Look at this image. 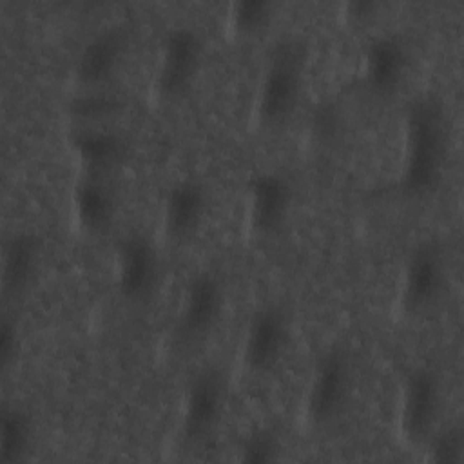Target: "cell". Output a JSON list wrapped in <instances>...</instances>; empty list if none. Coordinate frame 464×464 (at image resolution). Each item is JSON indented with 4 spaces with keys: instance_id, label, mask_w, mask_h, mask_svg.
Returning a JSON list of instances; mask_svg holds the SVG:
<instances>
[{
    "instance_id": "obj_1",
    "label": "cell",
    "mask_w": 464,
    "mask_h": 464,
    "mask_svg": "<svg viewBox=\"0 0 464 464\" xmlns=\"http://www.w3.org/2000/svg\"><path fill=\"white\" fill-rule=\"evenodd\" d=\"M448 129L446 112L433 96H419L406 107L397 174L404 194L424 196L439 185L448 158Z\"/></svg>"
},
{
    "instance_id": "obj_2",
    "label": "cell",
    "mask_w": 464,
    "mask_h": 464,
    "mask_svg": "<svg viewBox=\"0 0 464 464\" xmlns=\"http://www.w3.org/2000/svg\"><path fill=\"white\" fill-rule=\"evenodd\" d=\"M304 92V53L294 42H285L261 69L250 109V125L274 130L297 111Z\"/></svg>"
},
{
    "instance_id": "obj_3",
    "label": "cell",
    "mask_w": 464,
    "mask_h": 464,
    "mask_svg": "<svg viewBox=\"0 0 464 464\" xmlns=\"http://www.w3.org/2000/svg\"><path fill=\"white\" fill-rule=\"evenodd\" d=\"M353 392V364L343 346L326 348L314 362L299 404L303 430H330L346 413Z\"/></svg>"
},
{
    "instance_id": "obj_4",
    "label": "cell",
    "mask_w": 464,
    "mask_h": 464,
    "mask_svg": "<svg viewBox=\"0 0 464 464\" xmlns=\"http://www.w3.org/2000/svg\"><path fill=\"white\" fill-rule=\"evenodd\" d=\"M450 265L437 241H420L404 257L399 272L393 315L399 321H419L430 315L446 295Z\"/></svg>"
},
{
    "instance_id": "obj_5",
    "label": "cell",
    "mask_w": 464,
    "mask_h": 464,
    "mask_svg": "<svg viewBox=\"0 0 464 464\" xmlns=\"http://www.w3.org/2000/svg\"><path fill=\"white\" fill-rule=\"evenodd\" d=\"M444 392L440 377L428 366L410 368L397 390L395 433L410 451H420L442 424Z\"/></svg>"
},
{
    "instance_id": "obj_6",
    "label": "cell",
    "mask_w": 464,
    "mask_h": 464,
    "mask_svg": "<svg viewBox=\"0 0 464 464\" xmlns=\"http://www.w3.org/2000/svg\"><path fill=\"white\" fill-rule=\"evenodd\" d=\"M205 60V42L190 25L170 27L160 45L149 82L154 105H172L187 96L196 83Z\"/></svg>"
},
{
    "instance_id": "obj_7",
    "label": "cell",
    "mask_w": 464,
    "mask_h": 464,
    "mask_svg": "<svg viewBox=\"0 0 464 464\" xmlns=\"http://www.w3.org/2000/svg\"><path fill=\"white\" fill-rule=\"evenodd\" d=\"M292 341V319L285 306L270 303L256 308L245 323L236 352L234 373L241 381L270 375Z\"/></svg>"
},
{
    "instance_id": "obj_8",
    "label": "cell",
    "mask_w": 464,
    "mask_h": 464,
    "mask_svg": "<svg viewBox=\"0 0 464 464\" xmlns=\"http://www.w3.org/2000/svg\"><path fill=\"white\" fill-rule=\"evenodd\" d=\"M227 377L214 366L198 370L187 382L174 422V446L194 450L218 430L227 404Z\"/></svg>"
},
{
    "instance_id": "obj_9",
    "label": "cell",
    "mask_w": 464,
    "mask_h": 464,
    "mask_svg": "<svg viewBox=\"0 0 464 464\" xmlns=\"http://www.w3.org/2000/svg\"><path fill=\"white\" fill-rule=\"evenodd\" d=\"M223 306L225 288L218 274L208 270L194 274L185 283L174 312L169 334L170 348L183 350L203 343L221 319Z\"/></svg>"
},
{
    "instance_id": "obj_10",
    "label": "cell",
    "mask_w": 464,
    "mask_h": 464,
    "mask_svg": "<svg viewBox=\"0 0 464 464\" xmlns=\"http://www.w3.org/2000/svg\"><path fill=\"white\" fill-rule=\"evenodd\" d=\"M295 201L290 178L276 169L257 172L246 185L243 230L250 241H268L286 227Z\"/></svg>"
},
{
    "instance_id": "obj_11",
    "label": "cell",
    "mask_w": 464,
    "mask_h": 464,
    "mask_svg": "<svg viewBox=\"0 0 464 464\" xmlns=\"http://www.w3.org/2000/svg\"><path fill=\"white\" fill-rule=\"evenodd\" d=\"M161 243L132 232L123 236L114 248L112 279L118 295L132 304L149 301L161 285Z\"/></svg>"
},
{
    "instance_id": "obj_12",
    "label": "cell",
    "mask_w": 464,
    "mask_h": 464,
    "mask_svg": "<svg viewBox=\"0 0 464 464\" xmlns=\"http://www.w3.org/2000/svg\"><path fill=\"white\" fill-rule=\"evenodd\" d=\"M208 190L201 179L185 176L163 194L158 212V241L165 246H181L192 241L208 216Z\"/></svg>"
},
{
    "instance_id": "obj_13",
    "label": "cell",
    "mask_w": 464,
    "mask_h": 464,
    "mask_svg": "<svg viewBox=\"0 0 464 464\" xmlns=\"http://www.w3.org/2000/svg\"><path fill=\"white\" fill-rule=\"evenodd\" d=\"M65 147L80 174L109 178L130 154V143L116 125H69Z\"/></svg>"
},
{
    "instance_id": "obj_14",
    "label": "cell",
    "mask_w": 464,
    "mask_h": 464,
    "mask_svg": "<svg viewBox=\"0 0 464 464\" xmlns=\"http://www.w3.org/2000/svg\"><path fill=\"white\" fill-rule=\"evenodd\" d=\"M120 198L109 176L80 174L69 192V219L76 234L100 237L116 223Z\"/></svg>"
},
{
    "instance_id": "obj_15",
    "label": "cell",
    "mask_w": 464,
    "mask_h": 464,
    "mask_svg": "<svg viewBox=\"0 0 464 464\" xmlns=\"http://www.w3.org/2000/svg\"><path fill=\"white\" fill-rule=\"evenodd\" d=\"M129 47L121 25H105L91 34L80 47L72 63L74 87H111Z\"/></svg>"
},
{
    "instance_id": "obj_16",
    "label": "cell",
    "mask_w": 464,
    "mask_h": 464,
    "mask_svg": "<svg viewBox=\"0 0 464 464\" xmlns=\"http://www.w3.org/2000/svg\"><path fill=\"white\" fill-rule=\"evenodd\" d=\"M411 54L406 40L393 33H379L370 38L361 54V76L377 96L395 94L410 72Z\"/></svg>"
},
{
    "instance_id": "obj_17",
    "label": "cell",
    "mask_w": 464,
    "mask_h": 464,
    "mask_svg": "<svg viewBox=\"0 0 464 464\" xmlns=\"http://www.w3.org/2000/svg\"><path fill=\"white\" fill-rule=\"evenodd\" d=\"M42 259V245L31 232H13L2 250V288L7 295L22 294L34 279Z\"/></svg>"
},
{
    "instance_id": "obj_18",
    "label": "cell",
    "mask_w": 464,
    "mask_h": 464,
    "mask_svg": "<svg viewBox=\"0 0 464 464\" xmlns=\"http://www.w3.org/2000/svg\"><path fill=\"white\" fill-rule=\"evenodd\" d=\"M125 100L111 87H74L65 102L69 125H114Z\"/></svg>"
},
{
    "instance_id": "obj_19",
    "label": "cell",
    "mask_w": 464,
    "mask_h": 464,
    "mask_svg": "<svg viewBox=\"0 0 464 464\" xmlns=\"http://www.w3.org/2000/svg\"><path fill=\"white\" fill-rule=\"evenodd\" d=\"M277 5L270 0H234L225 9V31L234 40H250L265 33L274 18Z\"/></svg>"
},
{
    "instance_id": "obj_20",
    "label": "cell",
    "mask_w": 464,
    "mask_h": 464,
    "mask_svg": "<svg viewBox=\"0 0 464 464\" xmlns=\"http://www.w3.org/2000/svg\"><path fill=\"white\" fill-rule=\"evenodd\" d=\"M33 437L31 415L22 406H5L0 415V462L24 460L33 446Z\"/></svg>"
},
{
    "instance_id": "obj_21",
    "label": "cell",
    "mask_w": 464,
    "mask_h": 464,
    "mask_svg": "<svg viewBox=\"0 0 464 464\" xmlns=\"http://www.w3.org/2000/svg\"><path fill=\"white\" fill-rule=\"evenodd\" d=\"M236 459L239 462H274L283 453V442L276 430L272 428H256L241 439L237 444Z\"/></svg>"
},
{
    "instance_id": "obj_22",
    "label": "cell",
    "mask_w": 464,
    "mask_h": 464,
    "mask_svg": "<svg viewBox=\"0 0 464 464\" xmlns=\"http://www.w3.org/2000/svg\"><path fill=\"white\" fill-rule=\"evenodd\" d=\"M462 430L459 424H440L437 431L422 446V460L428 462H460L462 459Z\"/></svg>"
},
{
    "instance_id": "obj_23",
    "label": "cell",
    "mask_w": 464,
    "mask_h": 464,
    "mask_svg": "<svg viewBox=\"0 0 464 464\" xmlns=\"http://www.w3.org/2000/svg\"><path fill=\"white\" fill-rule=\"evenodd\" d=\"M381 4L373 0H350L343 2L339 7V16L346 25H366L377 18Z\"/></svg>"
},
{
    "instance_id": "obj_24",
    "label": "cell",
    "mask_w": 464,
    "mask_h": 464,
    "mask_svg": "<svg viewBox=\"0 0 464 464\" xmlns=\"http://www.w3.org/2000/svg\"><path fill=\"white\" fill-rule=\"evenodd\" d=\"M337 112L332 109H321L314 114L312 125H310V134L317 141H326L332 140L337 132Z\"/></svg>"
},
{
    "instance_id": "obj_25",
    "label": "cell",
    "mask_w": 464,
    "mask_h": 464,
    "mask_svg": "<svg viewBox=\"0 0 464 464\" xmlns=\"http://www.w3.org/2000/svg\"><path fill=\"white\" fill-rule=\"evenodd\" d=\"M16 324L11 321V317L4 315L0 324V362L2 366H7L16 352L18 335H16Z\"/></svg>"
}]
</instances>
